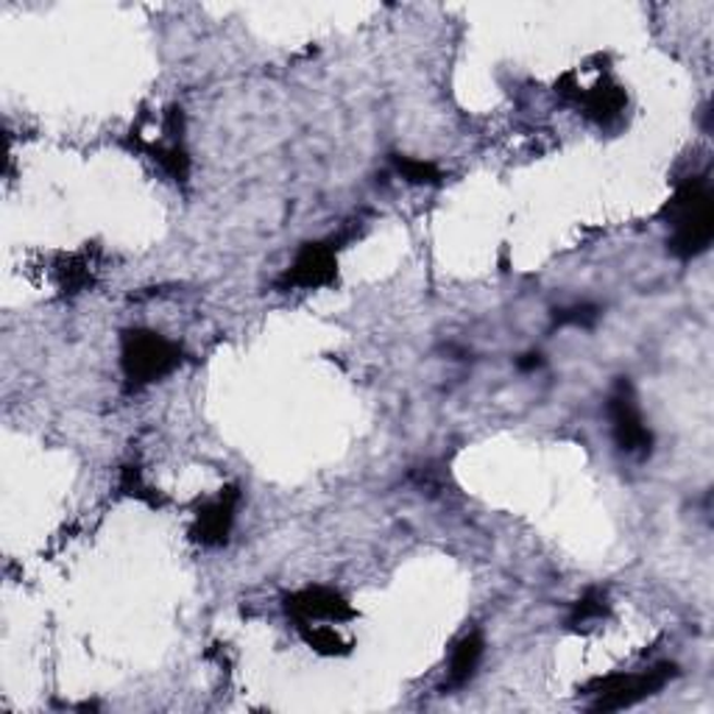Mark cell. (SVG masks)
I'll list each match as a JSON object with an SVG mask.
<instances>
[{
    "instance_id": "6da1fadb",
    "label": "cell",
    "mask_w": 714,
    "mask_h": 714,
    "mask_svg": "<svg viewBox=\"0 0 714 714\" xmlns=\"http://www.w3.org/2000/svg\"><path fill=\"white\" fill-rule=\"evenodd\" d=\"M664 221L670 227V252L681 259L698 257L714 238V204L706 179H689L676 190L664 207Z\"/></svg>"
},
{
    "instance_id": "7a4b0ae2",
    "label": "cell",
    "mask_w": 714,
    "mask_h": 714,
    "mask_svg": "<svg viewBox=\"0 0 714 714\" xmlns=\"http://www.w3.org/2000/svg\"><path fill=\"white\" fill-rule=\"evenodd\" d=\"M182 363V349L152 329H129L123 332L121 366L129 386H148Z\"/></svg>"
},
{
    "instance_id": "3957f363",
    "label": "cell",
    "mask_w": 714,
    "mask_h": 714,
    "mask_svg": "<svg viewBox=\"0 0 714 714\" xmlns=\"http://www.w3.org/2000/svg\"><path fill=\"white\" fill-rule=\"evenodd\" d=\"M676 676V667L673 664H658L653 670L639 673V676H608L594 681L589 687V692L597 695L594 701V709L597 712H617V709L633 706V703L645 701L648 695L658 692L664 683Z\"/></svg>"
},
{
    "instance_id": "277c9868",
    "label": "cell",
    "mask_w": 714,
    "mask_h": 714,
    "mask_svg": "<svg viewBox=\"0 0 714 714\" xmlns=\"http://www.w3.org/2000/svg\"><path fill=\"white\" fill-rule=\"evenodd\" d=\"M608 416H612L614 441L622 452L639 458L651 456L653 433L648 431L645 419L639 413L637 397H633V388L626 377L614 386L612 399H608Z\"/></svg>"
},
{
    "instance_id": "5b68a950",
    "label": "cell",
    "mask_w": 714,
    "mask_h": 714,
    "mask_svg": "<svg viewBox=\"0 0 714 714\" xmlns=\"http://www.w3.org/2000/svg\"><path fill=\"white\" fill-rule=\"evenodd\" d=\"M338 274V259L332 246L327 243H304L299 249L293 266L285 271V277L279 279L282 288H324L336 279Z\"/></svg>"
},
{
    "instance_id": "8992f818",
    "label": "cell",
    "mask_w": 714,
    "mask_h": 714,
    "mask_svg": "<svg viewBox=\"0 0 714 714\" xmlns=\"http://www.w3.org/2000/svg\"><path fill=\"white\" fill-rule=\"evenodd\" d=\"M238 499H241V492H238L234 486H229L223 488L221 497L207 503V506L198 511L196 528H193L196 542H202L204 547H218V544L227 542L229 531H232Z\"/></svg>"
},
{
    "instance_id": "52a82bcc",
    "label": "cell",
    "mask_w": 714,
    "mask_h": 714,
    "mask_svg": "<svg viewBox=\"0 0 714 714\" xmlns=\"http://www.w3.org/2000/svg\"><path fill=\"white\" fill-rule=\"evenodd\" d=\"M288 614H293L297 620H347L352 617V608L343 601L341 594L332 589H304V592L291 594L288 597Z\"/></svg>"
},
{
    "instance_id": "ba28073f",
    "label": "cell",
    "mask_w": 714,
    "mask_h": 714,
    "mask_svg": "<svg viewBox=\"0 0 714 714\" xmlns=\"http://www.w3.org/2000/svg\"><path fill=\"white\" fill-rule=\"evenodd\" d=\"M483 658V637L477 631L467 633L452 651V662H449V687H463L469 678L474 676L477 664Z\"/></svg>"
},
{
    "instance_id": "9c48e42d",
    "label": "cell",
    "mask_w": 714,
    "mask_h": 714,
    "mask_svg": "<svg viewBox=\"0 0 714 714\" xmlns=\"http://www.w3.org/2000/svg\"><path fill=\"white\" fill-rule=\"evenodd\" d=\"M583 104H586L589 114H594L597 121H612L626 107V95H622L620 87L603 82L583 95Z\"/></svg>"
},
{
    "instance_id": "30bf717a",
    "label": "cell",
    "mask_w": 714,
    "mask_h": 714,
    "mask_svg": "<svg viewBox=\"0 0 714 714\" xmlns=\"http://www.w3.org/2000/svg\"><path fill=\"white\" fill-rule=\"evenodd\" d=\"M394 168L402 179L413 184H441L444 173L438 171L433 162H422V159H408V157H391Z\"/></svg>"
},
{
    "instance_id": "8fae6325",
    "label": "cell",
    "mask_w": 714,
    "mask_h": 714,
    "mask_svg": "<svg viewBox=\"0 0 714 714\" xmlns=\"http://www.w3.org/2000/svg\"><path fill=\"white\" fill-rule=\"evenodd\" d=\"M606 612H608L606 597H603L601 592H589L583 594L581 601L576 603V608H572L569 626H586L589 620H597V617H603Z\"/></svg>"
},
{
    "instance_id": "7c38bea8",
    "label": "cell",
    "mask_w": 714,
    "mask_h": 714,
    "mask_svg": "<svg viewBox=\"0 0 714 714\" xmlns=\"http://www.w3.org/2000/svg\"><path fill=\"white\" fill-rule=\"evenodd\" d=\"M597 307L592 304H576V307H567V311H556V324L558 327H567V324H576V327H592L597 322Z\"/></svg>"
},
{
    "instance_id": "4fadbf2b",
    "label": "cell",
    "mask_w": 714,
    "mask_h": 714,
    "mask_svg": "<svg viewBox=\"0 0 714 714\" xmlns=\"http://www.w3.org/2000/svg\"><path fill=\"white\" fill-rule=\"evenodd\" d=\"M302 633L304 639L311 642L316 651L322 653H341L343 651V642L338 639L336 631H329V628H322V626H313V631L307 626H302Z\"/></svg>"
},
{
    "instance_id": "5bb4252c",
    "label": "cell",
    "mask_w": 714,
    "mask_h": 714,
    "mask_svg": "<svg viewBox=\"0 0 714 714\" xmlns=\"http://www.w3.org/2000/svg\"><path fill=\"white\" fill-rule=\"evenodd\" d=\"M517 366L522 368V372H531V368H538V366H542V354H536V352L525 354V358H522V361H519Z\"/></svg>"
}]
</instances>
